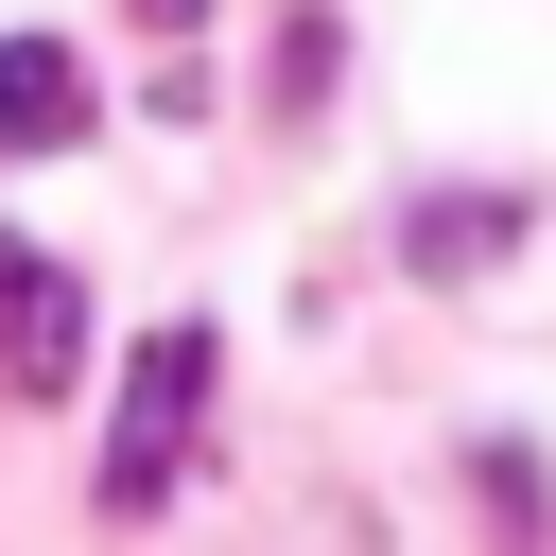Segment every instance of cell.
I'll return each mask as SVG.
<instances>
[{
    "instance_id": "1",
    "label": "cell",
    "mask_w": 556,
    "mask_h": 556,
    "mask_svg": "<svg viewBox=\"0 0 556 556\" xmlns=\"http://www.w3.org/2000/svg\"><path fill=\"white\" fill-rule=\"evenodd\" d=\"M191 417H208V330L174 313V330L139 348V382H122V434H104V521L174 504V469H191Z\"/></svg>"
},
{
    "instance_id": "2",
    "label": "cell",
    "mask_w": 556,
    "mask_h": 556,
    "mask_svg": "<svg viewBox=\"0 0 556 556\" xmlns=\"http://www.w3.org/2000/svg\"><path fill=\"white\" fill-rule=\"evenodd\" d=\"M70 365H87L70 261H52V243H0V382H17V400H70Z\"/></svg>"
},
{
    "instance_id": "3",
    "label": "cell",
    "mask_w": 556,
    "mask_h": 556,
    "mask_svg": "<svg viewBox=\"0 0 556 556\" xmlns=\"http://www.w3.org/2000/svg\"><path fill=\"white\" fill-rule=\"evenodd\" d=\"M87 122H104L87 52H70V35H0V156H70Z\"/></svg>"
},
{
    "instance_id": "4",
    "label": "cell",
    "mask_w": 556,
    "mask_h": 556,
    "mask_svg": "<svg viewBox=\"0 0 556 556\" xmlns=\"http://www.w3.org/2000/svg\"><path fill=\"white\" fill-rule=\"evenodd\" d=\"M521 226H539L521 191H434V208H400V261H417V278H486Z\"/></svg>"
},
{
    "instance_id": "5",
    "label": "cell",
    "mask_w": 556,
    "mask_h": 556,
    "mask_svg": "<svg viewBox=\"0 0 556 556\" xmlns=\"http://www.w3.org/2000/svg\"><path fill=\"white\" fill-rule=\"evenodd\" d=\"M313 87H330V17H295V35H278V70H261V104H313Z\"/></svg>"
},
{
    "instance_id": "6",
    "label": "cell",
    "mask_w": 556,
    "mask_h": 556,
    "mask_svg": "<svg viewBox=\"0 0 556 556\" xmlns=\"http://www.w3.org/2000/svg\"><path fill=\"white\" fill-rule=\"evenodd\" d=\"M191 17H208V0H139V35H191Z\"/></svg>"
}]
</instances>
